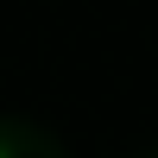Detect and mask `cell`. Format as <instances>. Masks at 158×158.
<instances>
[{"label":"cell","mask_w":158,"mask_h":158,"mask_svg":"<svg viewBox=\"0 0 158 158\" xmlns=\"http://www.w3.org/2000/svg\"><path fill=\"white\" fill-rule=\"evenodd\" d=\"M0 158H13V146H6V139H0Z\"/></svg>","instance_id":"cell-1"}]
</instances>
